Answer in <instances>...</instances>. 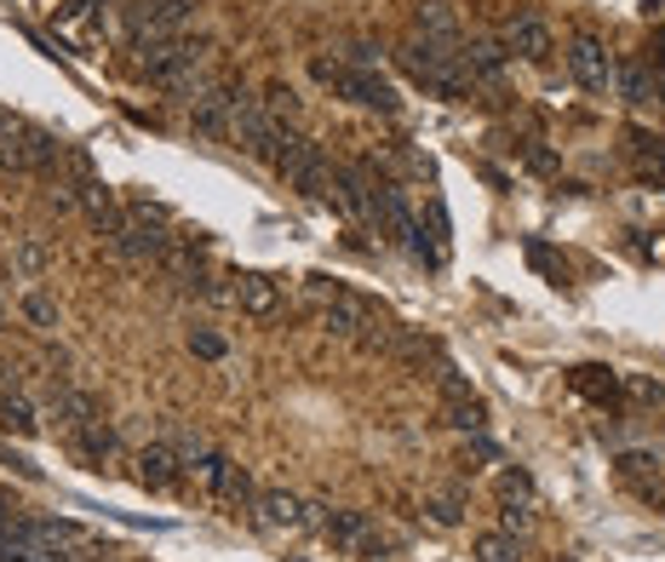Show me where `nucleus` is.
<instances>
[{"instance_id":"nucleus-7","label":"nucleus","mask_w":665,"mask_h":562,"mask_svg":"<svg viewBox=\"0 0 665 562\" xmlns=\"http://www.w3.org/2000/svg\"><path fill=\"white\" fill-rule=\"evenodd\" d=\"M115 253H126V258H139V264H161V253L173 247V236H166V218L155 213V207H132L121 224H115Z\"/></svg>"},{"instance_id":"nucleus-21","label":"nucleus","mask_w":665,"mask_h":562,"mask_svg":"<svg viewBox=\"0 0 665 562\" xmlns=\"http://www.w3.org/2000/svg\"><path fill=\"white\" fill-rule=\"evenodd\" d=\"M574 390L591 396V402H603V408H620V385L608 368H574Z\"/></svg>"},{"instance_id":"nucleus-26","label":"nucleus","mask_w":665,"mask_h":562,"mask_svg":"<svg viewBox=\"0 0 665 562\" xmlns=\"http://www.w3.org/2000/svg\"><path fill=\"white\" fill-rule=\"evenodd\" d=\"M448 425H459V431H471V437H477L482 425H488V408L477 402V396H459V402L448 408Z\"/></svg>"},{"instance_id":"nucleus-24","label":"nucleus","mask_w":665,"mask_h":562,"mask_svg":"<svg viewBox=\"0 0 665 562\" xmlns=\"http://www.w3.org/2000/svg\"><path fill=\"white\" fill-rule=\"evenodd\" d=\"M620 477H625V482H643V488L654 493V482H659V459L631 448V453H620Z\"/></svg>"},{"instance_id":"nucleus-6","label":"nucleus","mask_w":665,"mask_h":562,"mask_svg":"<svg viewBox=\"0 0 665 562\" xmlns=\"http://www.w3.org/2000/svg\"><path fill=\"white\" fill-rule=\"evenodd\" d=\"M276 173H282V178H287V190H298V195H327V184H332L327 155L305 139V132H293V126H287V139H282Z\"/></svg>"},{"instance_id":"nucleus-16","label":"nucleus","mask_w":665,"mask_h":562,"mask_svg":"<svg viewBox=\"0 0 665 562\" xmlns=\"http://www.w3.org/2000/svg\"><path fill=\"white\" fill-rule=\"evenodd\" d=\"M459 58H464V70H471V81H499V75H505V63H511L505 41H488V35L459 41Z\"/></svg>"},{"instance_id":"nucleus-14","label":"nucleus","mask_w":665,"mask_h":562,"mask_svg":"<svg viewBox=\"0 0 665 562\" xmlns=\"http://www.w3.org/2000/svg\"><path fill=\"white\" fill-rule=\"evenodd\" d=\"M178 477H184V453H178L173 442H150V448L139 453V482H144V488L161 493V488H173Z\"/></svg>"},{"instance_id":"nucleus-11","label":"nucleus","mask_w":665,"mask_h":562,"mask_svg":"<svg viewBox=\"0 0 665 562\" xmlns=\"http://www.w3.org/2000/svg\"><path fill=\"white\" fill-rule=\"evenodd\" d=\"M253 511H258V522H264V528H287V534L310 528V505L298 500V493H287V488H264Z\"/></svg>"},{"instance_id":"nucleus-19","label":"nucleus","mask_w":665,"mask_h":562,"mask_svg":"<svg viewBox=\"0 0 665 562\" xmlns=\"http://www.w3.org/2000/svg\"><path fill=\"white\" fill-rule=\"evenodd\" d=\"M0 425H7L12 437H35V431H41L35 402H29L23 390H0Z\"/></svg>"},{"instance_id":"nucleus-34","label":"nucleus","mask_w":665,"mask_h":562,"mask_svg":"<svg viewBox=\"0 0 665 562\" xmlns=\"http://www.w3.org/2000/svg\"><path fill=\"white\" fill-rule=\"evenodd\" d=\"M350 70H379V47L374 41H350Z\"/></svg>"},{"instance_id":"nucleus-41","label":"nucleus","mask_w":665,"mask_h":562,"mask_svg":"<svg viewBox=\"0 0 665 562\" xmlns=\"http://www.w3.org/2000/svg\"><path fill=\"white\" fill-rule=\"evenodd\" d=\"M0 379H7V361H0Z\"/></svg>"},{"instance_id":"nucleus-25","label":"nucleus","mask_w":665,"mask_h":562,"mask_svg":"<svg viewBox=\"0 0 665 562\" xmlns=\"http://www.w3.org/2000/svg\"><path fill=\"white\" fill-rule=\"evenodd\" d=\"M75 437H81V453H86V459H110V453L121 448V442H115V431H110V425H98V419H92V425H81Z\"/></svg>"},{"instance_id":"nucleus-10","label":"nucleus","mask_w":665,"mask_h":562,"mask_svg":"<svg viewBox=\"0 0 665 562\" xmlns=\"http://www.w3.org/2000/svg\"><path fill=\"white\" fill-rule=\"evenodd\" d=\"M505 52L522 58V63H551V52H556L551 23H545L540 12H516V18L505 23Z\"/></svg>"},{"instance_id":"nucleus-33","label":"nucleus","mask_w":665,"mask_h":562,"mask_svg":"<svg viewBox=\"0 0 665 562\" xmlns=\"http://www.w3.org/2000/svg\"><path fill=\"white\" fill-rule=\"evenodd\" d=\"M522 167H528V173H556V155L540 150V144H522Z\"/></svg>"},{"instance_id":"nucleus-31","label":"nucleus","mask_w":665,"mask_h":562,"mask_svg":"<svg viewBox=\"0 0 665 562\" xmlns=\"http://www.w3.org/2000/svg\"><path fill=\"white\" fill-rule=\"evenodd\" d=\"M190 350L202 361H224V339L213 334V327H190Z\"/></svg>"},{"instance_id":"nucleus-13","label":"nucleus","mask_w":665,"mask_h":562,"mask_svg":"<svg viewBox=\"0 0 665 562\" xmlns=\"http://www.w3.org/2000/svg\"><path fill=\"white\" fill-rule=\"evenodd\" d=\"M413 35L459 47V12H453V0H419V7H413Z\"/></svg>"},{"instance_id":"nucleus-5","label":"nucleus","mask_w":665,"mask_h":562,"mask_svg":"<svg viewBox=\"0 0 665 562\" xmlns=\"http://www.w3.org/2000/svg\"><path fill=\"white\" fill-rule=\"evenodd\" d=\"M195 7H202V0H126V35H132V47L184 35V23L195 18Z\"/></svg>"},{"instance_id":"nucleus-18","label":"nucleus","mask_w":665,"mask_h":562,"mask_svg":"<svg viewBox=\"0 0 665 562\" xmlns=\"http://www.w3.org/2000/svg\"><path fill=\"white\" fill-rule=\"evenodd\" d=\"M614 86H620V98H625L631 110H648L654 98H659V86H654V75H648L643 58H620V63H614Z\"/></svg>"},{"instance_id":"nucleus-12","label":"nucleus","mask_w":665,"mask_h":562,"mask_svg":"<svg viewBox=\"0 0 665 562\" xmlns=\"http://www.w3.org/2000/svg\"><path fill=\"white\" fill-rule=\"evenodd\" d=\"M368 321H374V310L356 299V293H339V299H327V310H321V327L332 339H361L368 334Z\"/></svg>"},{"instance_id":"nucleus-32","label":"nucleus","mask_w":665,"mask_h":562,"mask_svg":"<svg viewBox=\"0 0 665 562\" xmlns=\"http://www.w3.org/2000/svg\"><path fill=\"white\" fill-rule=\"evenodd\" d=\"M528 522H534V511H528V500H505V511H499V528H505V534H522Z\"/></svg>"},{"instance_id":"nucleus-30","label":"nucleus","mask_w":665,"mask_h":562,"mask_svg":"<svg viewBox=\"0 0 665 562\" xmlns=\"http://www.w3.org/2000/svg\"><path fill=\"white\" fill-rule=\"evenodd\" d=\"M528 264H534V270H545L551 282H562V276H569V264H562L545 242H528Z\"/></svg>"},{"instance_id":"nucleus-1","label":"nucleus","mask_w":665,"mask_h":562,"mask_svg":"<svg viewBox=\"0 0 665 562\" xmlns=\"http://www.w3.org/2000/svg\"><path fill=\"white\" fill-rule=\"evenodd\" d=\"M396 63H402V70H408L430 98H442V104H459V98H471V92H477V81H471V70H464L459 47L408 35L402 47H396Z\"/></svg>"},{"instance_id":"nucleus-27","label":"nucleus","mask_w":665,"mask_h":562,"mask_svg":"<svg viewBox=\"0 0 665 562\" xmlns=\"http://www.w3.org/2000/svg\"><path fill=\"white\" fill-rule=\"evenodd\" d=\"M499 500H534V477L522 466H505L499 471Z\"/></svg>"},{"instance_id":"nucleus-23","label":"nucleus","mask_w":665,"mask_h":562,"mask_svg":"<svg viewBox=\"0 0 665 562\" xmlns=\"http://www.w3.org/2000/svg\"><path fill=\"white\" fill-rule=\"evenodd\" d=\"M477 562H522V545H516V534H505V528H499V534H477Z\"/></svg>"},{"instance_id":"nucleus-17","label":"nucleus","mask_w":665,"mask_h":562,"mask_svg":"<svg viewBox=\"0 0 665 562\" xmlns=\"http://www.w3.org/2000/svg\"><path fill=\"white\" fill-rule=\"evenodd\" d=\"M75 195H81L86 218H92L98 229H104V236H115V224L126 218V213H121V202H115V190H110L104 178H81V184H75Z\"/></svg>"},{"instance_id":"nucleus-36","label":"nucleus","mask_w":665,"mask_h":562,"mask_svg":"<svg viewBox=\"0 0 665 562\" xmlns=\"http://www.w3.org/2000/svg\"><path fill=\"white\" fill-rule=\"evenodd\" d=\"M0 459H7V466H12L23 482H41V466H35V459H23V453H12V448H0Z\"/></svg>"},{"instance_id":"nucleus-28","label":"nucleus","mask_w":665,"mask_h":562,"mask_svg":"<svg viewBox=\"0 0 665 562\" xmlns=\"http://www.w3.org/2000/svg\"><path fill=\"white\" fill-rule=\"evenodd\" d=\"M12 264H18V276L35 282V276L47 270V247H41V242H18V247H12Z\"/></svg>"},{"instance_id":"nucleus-8","label":"nucleus","mask_w":665,"mask_h":562,"mask_svg":"<svg viewBox=\"0 0 665 562\" xmlns=\"http://www.w3.org/2000/svg\"><path fill=\"white\" fill-rule=\"evenodd\" d=\"M229 121H236V139H242V150H247L253 161H264V167H276L287 126H282V121H270V110H264L253 92H247L242 104H236V115H229Z\"/></svg>"},{"instance_id":"nucleus-9","label":"nucleus","mask_w":665,"mask_h":562,"mask_svg":"<svg viewBox=\"0 0 665 562\" xmlns=\"http://www.w3.org/2000/svg\"><path fill=\"white\" fill-rule=\"evenodd\" d=\"M614 63H620V58L596 41V35H574V41H569V75H574L585 92H608V86H614Z\"/></svg>"},{"instance_id":"nucleus-2","label":"nucleus","mask_w":665,"mask_h":562,"mask_svg":"<svg viewBox=\"0 0 665 562\" xmlns=\"http://www.w3.org/2000/svg\"><path fill=\"white\" fill-rule=\"evenodd\" d=\"M202 58H207L202 41H190V35H166V41H144V47H139V70H144L155 86H166V92L195 98V92L207 86V81H202Z\"/></svg>"},{"instance_id":"nucleus-20","label":"nucleus","mask_w":665,"mask_h":562,"mask_svg":"<svg viewBox=\"0 0 665 562\" xmlns=\"http://www.w3.org/2000/svg\"><path fill=\"white\" fill-rule=\"evenodd\" d=\"M52 408H58V425H70V431H81V425L98 419V402H92L86 390H70V385L52 390Z\"/></svg>"},{"instance_id":"nucleus-38","label":"nucleus","mask_w":665,"mask_h":562,"mask_svg":"<svg viewBox=\"0 0 665 562\" xmlns=\"http://www.w3.org/2000/svg\"><path fill=\"white\" fill-rule=\"evenodd\" d=\"M86 7H92V0H63V7H58V12H63V18H81Z\"/></svg>"},{"instance_id":"nucleus-4","label":"nucleus","mask_w":665,"mask_h":562,"mask_svg":"<svg viewBox=\"0 0 665 562\" xmlns=\"http://www.w3.org/2000/svg\"><path fill=\"white\" fill-rule=\"evenodd\" d=\"M310 522H316L339 551H350V556H385V551H390V540L374 528L368 511H327V505H310Z\"/></svg>"},{"instance_id":"nucleus-15","label":"nucleus","mask_w":665,"mask_h":562,"mask_svg":"<svg viewBox=\"0 0 665 562\" xmlns=\"http://www.w3.org/2000/svg\"><path fill=\"white\" fill-rule=\"evenodd\" d=\"M229 299H236L247 316H276L282 310V287L270 282V276H258V270H247V276H236V287H229Z\"/></svg>"},{"instance_id":"nucleus-29","label":"nucleus","mask_w":665,"mask_h":562,"mask_svg":"<svg viewBox=\"0 0 665 562\" xmlns=\"http://www.w3.org/2000/svg\"><path fill=\"white\" fill-rule=\"evenodd\" d=\"M29 321H35V327H58V305L47 299V293H23V305H18Z\"/></svg>"},{"instance_id":"nucleus-37","label":"nucleus","mask_w":665,"mask_h":562,"mask_svg":"<svg viewBox=\"0 0 665 562\" xmlns=\"http://www.w3.org/2000/svg\"><path fill=\"white\" fill-rule=\"evenodd\" d=\"M631 396H643L648 408H665V385H648V379H631Z\"/></svg>"},{"instance_id":"nucleus-39","label":"nucleus","mask_w":665,"mask_h":562,"mask_svg":"<svg viewBox=\"0 0 665 562\" xmlns=\"http://www.w3.org/2000/svg\"><path fill=\"white\" fill-rule=\"evenodd\" d=\"M12 511H18V505L7 500V493H0V528H7V522H12Z\"/></svg>"},{"instance_id":"nucleus-35","label":"nucleus","mask_w":665,"mask_h":562,"mask_svg":"<svg viewBox=\"0 0 665 562\" xmlns=\"http://www.w3.org/2000/svg\"><path fill=\"white\" fill-rule=\"evenodd\" d=\"M424 511H430V522H442V528H459V517H464L459 500H430Z\"/></svg>"},{"instance_id":"nucleus-40","label":"nucleus","mask_w":665,"mask_h":562,"mask_svg":"<svg viewBox=\"0 0 665 562\" xmlns=\"http://www.w3.org/2000/svg\"><path fill=\"white\" fill-rule=\"evenodd\" d=\"M654 86H659V98H665V70H659V75H654Z\"/></svg>"},{"instance_id":"nucleus-3","label":"nucleus","mask_w":665,"mask_h":562,"mask_svg":"<svg viewBox=\"0 0 665 562\" xmlns=\"http://www.w3.org/2000/svg\"><path fill=\"white\" fill-rule=\"evenodd\" d=\"M310 75H316L321 86H332L339 98H350V104H361V110H379V115L402 110V92H396L379 70H350V63H339V58H316Z\"/></svg>"},{"instance_id":"nucleus-22","label":"nucleus","mask_w":665,"mask_h":562,"mask_svg":"<svg viewBox=\"0 0 665 562\" xmlns=\"http://www.w3.org/2000/svg\"><path fill=\"white\" fill-rule=\"evenodd\" d=\"M258 104L270 110V121H282V126H293V121H298V110H305V104H298V92H293L287 81H270V86H264V98H258Z\"/></svg>"}]
</instances>
